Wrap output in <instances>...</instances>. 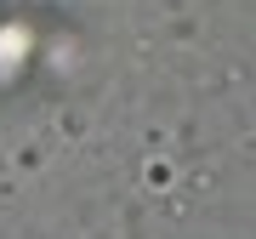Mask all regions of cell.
Instances as JSON below:
<instances>
[{
  "label": "cell",
  "mask_w": 256,
  "mask_h": 239,
  "mask_svg": "<svg viewBox=\"0 0 256 239\" xmlns=\"http://www.w3.org/2000/svg\"><path fill=\"white\" fill-rule=\"evenodd\" d=\"M28 28L23 23H12V28H0V74H18L23 68V57H28Z\"/></svg>",
  "instance_id": "6da1fadb"
}]
</instances>
